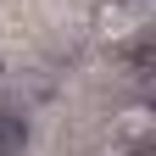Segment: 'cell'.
<instances>
[{"label":"cell","mask_w":156,"mask_h":156,"mask_svg":"<svg viewBox=\"0 0 156 156\" xmlns=\"http://www.w3.org/2000/svg\"><path fill=\"white\" fill-rule=\"evenodd\" d=\"M140 6L134 0H95V11H89V34H95V45H112V50H123L140 39Z\"/></svg>","instance_id":"6da1fadb"},{"label":"cell","mask_w":156,"mask_h":156,"mask_svg":"<svg viewBox=\"0 0 156 156\" xmlns=\"http://www.w3.org/2000/svg\"><path fill=\"white\" fill-rule=\"evenodd\" d=\"M151 134H156V106L151 101H128L112 117V140H123V145H145Z\"/></svg>","instance_id":"7a4b0ae2"},{"label":"cell","mask_w":156,"mask_h":156,"mask_svg":"<svg viewBox=\"0 0 156 156\" xmlns=\"http://www.w3.org/2000/svg\"><path fill=\"white\" fill-rule=\"evenodd\" d=\"M28 151V123L17 112H0V156H23Z\"/></svg>","instance_id":"3957f363"}]
</instances>
